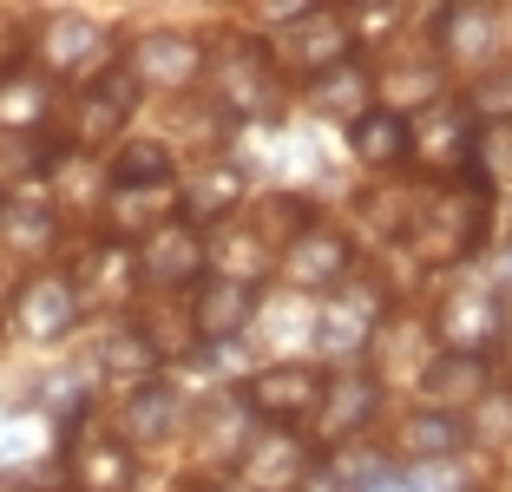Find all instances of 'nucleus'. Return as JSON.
<instances>
[{
    "mask_svg": "<svg viewBox=\"0 0 512 492\" xmlns=\"http://www.w3.org/2000/svg\"><path fill=\"white\" fill-rule=\"evenodd\" d=\"M276 46H283L276 66H289V73H302V79H322L348 60L355 27H348V14H335V7H302V20H289V33Z\"/></svg>",
    "mask_w": 512,
    "mask_h": 492,
    "instance_id": "20e7f679",
    "label": "nucleus"
},
{
    "mask_svg": "<svg viewBox=\"0 0 512 492\" xmlns=\"http://www.w3.org/2000/svg\"><path fill=\"white\" fill-rule=\"evenodd\" d=\"M440 46L460 66H486L499 53V14L493 7H447L440 14Z\"/></svg>",
    "mask_w": 512,
    "mask_h": 492,
    "instance_id": "f3484780",
    "label": "nucleus"
},
{
    "mask_svg": "<svg viewBox=\"0 0 512 492\" xmlns=\"http://www.w3.org/2000/svg\"><path fill=\"white\" fill-rule=\"evenodd\" d=\"M309 473V447L289 427H263L256 440H243V486L250 492H289Z\"/></svg>",
    "mask_w": 512,
    "mask_h": 492,
    "instance_id": "6e6552de",
    "label": "nucleus"
},
{
    "mask_svg": "<svg viewBox=\"0 0 512 492\" xmlns=\"http://www.w3.org/2000/svg\"><path fill=\"white\" fill-rule=\"evenodd\" d=\"M178 414H184V401L178 394L165 388V381H145V388L132 394V407H125V433H132V440H171V433H178Z\"/></svg>",
    "mask_w": 512,
    "mask_h": 492,
    "instance_id": "5701e85b",
    "label": "nucleus"
},
{
    "mask_svg": "<svg viewBox=\"0 0 512 492\" xmlns=\"http://www.w3.org/2000/svg\"><path fill=\"white\" fill-rule=\"evenodd\" d=\"M250 283H230V276H211V283H197L191 296V328L204 335V342H230V335H243L250 328Z\"/></svg>",
    "mask_w": 512,
    "mask_h": 492,
    "instance_id": "f8f14e48",
    "label": "nucleus"
},
{
    "mask_svg": "<svg viewBox=\"0 0 512 492\" xmlns=\"http://www.w3.org/2000/svg\"><path fill=\"white\" fill-rule=\"evenodd\" d=\"M309 99H316V112H329V119L362 125L368 119V99H375V79H368L355 60H342L335 73H322L316 86H309Z\"/></svg>",
    "mask_w": 512,
    "mask_h": 492,
    "instance_id": "4be33fe9",
    "label": "nucleus"
},
{
    "mask_svg": "<svg viewBox=\"0 0 512 492\" xmlns=\"http://www.w3.org/2000/svg\"><path fill=\"white\" fill-rule=\"evenodd\" d=\"M132 105H138V79L125 73V66H106V73L79 92V125H73V138H106V132H119V125L132 119Z\"/></svg>",
    "mask_w": 512,
    "mask_h": 492,
    "instance_id": "ddd939ff",
    "label": "nucleus"
},
{
    "mask_svg": "<svg viewBox=\"0 0 512 492\" xmlns=\"http://www.w3.org/2000/svg\"><path fill=\"white\" fill-rule=\"evenodd\" d=\"M381 289L375 283H355V289H335L329 302H322V322H316V348L329 361H355L368 342H375L381 328Z\"/></svg>",
    "mask_w": 512,
    "mask_h": 492,
    "instance_id": "39448f33",
    "label": "nucleus"
},
{
    "mask_svg": "<svg viewBox=\"0 0 512 492\" xmlns=\"http://www.w3.org/2000/svg\"><path fill=\"white\" fill-rule=\"evenodd\" d=\"M467 112H473V119H512V66L480 73V86L467 92Z\"/></svg>",
    "mask_w": 512,
    "mask_h": 492,
    "instance_id": "7c9ffc66",
    "label": "nucleus"
},
{
    "mask_svg": "<svg viewBox=\"0 0 512 492\" xmlns=\"http://www.w3.org/2000/svg\"><path fill=\"white\" fill-rule=\"evenodd\" d=\"M499 328H506V315L486 289H453L434 315V335L447 342V355H486V342H499Z\"/></svg>",
    "mask_w": 512,
    "mask_h": 492,
    "instance_id": "0eeeda50",
    "label": "nucleus"
},
{
    "mask_svg": "<svg viewBox=\"0 0 512 492\" xmlns=\"http://www.w3.org/2000/svg\"><path fill=\"white\" fill-rule=\"evenodd\" d=\"M283 269H289V283H302V289L342 283V276H348V237H342V230L309 224V230H302V237L283 250Z\"/></svg>",
    "mask_w": 512,
    "mask_h": 492,
    "instance_id": "4468645a",
    "label": "nucleus"
},
{
    "mask_svg": "<svg viewBox=\"0 0 512 492\" xmlns=\"http://www.w3.org/2000/svg\"><path fill=\"white\" fill-rule=\"evenodd\" d=\"M40 60L53 73H99V27L79 14H60L40 27Z\"/></svg>",
    "mask_w": 512,
    "mask_h": 492,
    "instance_id": "a211bd4d",
    "label": "nucleus"
},
{
    "mask_svg": "<svg viewBox=\"0 0 512 492\" xmlns=\"http://www.w3.org/2000/svg\"><path fill=\"white\" fill-rule=\"evenodd\" d=\"M145 184H171V151L151 138H132L112 158V191H145Z\"/></svg>",
    "mask_w": 512,
    "mask_h": 492,
    "instance_id": "a878e982",
    "label": "nucleus"
},
{
    "mask_svg": "<svg viewBox=\"0 0 512 492\" xmlns=\"http://www.w3.org/2000/svg\"><path fill=\"white\" fill-rule=\"evenodd\" d=\"M0 302H14V289H7V276H0Z\"/></svg>",
    "mask_w": 512,
    "mask_h": 492,
    "instance_id": "473e14b6",
    "label": "nucleus"
},
{
    "mask_svg": "<svg viewBox=\"0 0 512 492\" xmlns=\"http://www.w3.org/2000/svg\"><path fill=\"white\" fill-rule=\"evenodd\" d=\"M125 73H132L138 86L184 92L197 73H204V46H197V40H178V33H158V40H145L132 60H125Z\"/></svg>",
    "mask_w": 512,
    "mask_h": 492,
    "instance_id": "9d476101",
    "label": "nucleus"
},
{
    "mask_svg": "<svg viewBox=\"0 0 512 492\" xmlns=\"http://www.w3.org/2000/svg\"><path fill=\"white\" fill-rule=\"evenodd\" d=\"M473 145H480V138H473L467 99H440L407 125V151H414L421 171H434V178H460V171L473 164Z\"/></svg>",
    "mask_w": 512,
    "mask_h": 492,
    "instance_id": "7ed1b4c3",
    "label": "nucleus"
},
{
    "mask_svg": "<svg viewBox=\"0 0 512 492\" xmlns=\"http://www.w3.org/2000/svg\"><path fill=\"white\" fill-rule=\"evenodd\" d=\"M486 237V184H467V191H434L407 230V243L427 256V263H460L473 256Z\"/></svg>",
    "mask_w": 512,
    "mask_h": 492,
    "instance_id": "f257e3e1",
    "label": "nucleus"
},
{
    "mask_svg": "<svg viewBox=\"0 0 512 492\" xmlns=\"http://www.w3.org/2000/svg\"><path fill=\"white\" fill-rule=\"evenodd\" d=\"M348 138H355L362 164H401L407 158V112H368Z\"/></svg>",
    "mask_w": 512,
    "mask_h": 492,
    "instance_id": "bb28decb",
    "label": "nucleus"
},
{
    "mask_svg": "<svg viewBox=\"0 0 512 492\" xmlns=\"http://www.w3.org/2000/svg\"><path fill=\"white\" fill-rule=\"evenodd\" d=\"M204 492H250L243 479H217V486H204Z\"/></svg>",
    "mask_w": 512,
    "mask_h": 492,
    "instance_id": "2f4dec72",
    "label": "nucleus"
},
{
    "mask_svg": "<svg viewBox=\"0 0 512 492\" xmlns=\"http://www.w3.org/2000/svg\"><path fill=\"white\" fill-rule=\"evenodd\" d=\"M14 322L27 328L33 342H60L66 328L79 322V289L46 269V276H33V283L14 289Z\"/></svg>",
    "mask_w": 512,
    "mask_h": 492,
    "instance_id": "1a4fd4ad",
    "label": "nucleus"
},
{
    "mask_svg": "<svg viewBox=\"0 0 512 492\" xmlns=\"http://www.w3.org/2000/svg\"><path fill=\"white\" fill-rule=\"evenodd\" d=\"M375 407H381V388L368 381V374H329L322 381V401H316V427L329 433V440H342V433H355V427H368L375 420Z\"/></svg>",
    "mask_w": 512,
    "mask_h": 492,
    "instance_id": "2eb2a0df",
    "label": "nucleus"
},
{
    "mask_svg": "<svg viewBox=\"0 0 512 492\" xmlns=\"http://www.w3.org/2000/svg\"><path fill=\"white\" fill-rule=\"evenodd\" d=\"M73 473L86 492H125L132 486V453L119 447V440H86V447L73 453Z\"/></svg>",
    "mask_w": 512,
    "mask_h": 492,
    "instance_id": "b1692460",
    "label": "nucleus"
},
{
    "mask_svg": "<svg viewBox=\"0 0 512 492\" xmlns=\"http://www.w3.org/2000/svg\"><path fill=\"white\" fill-rule=\"evenodd\" d=\"M427 388V407L434 414H447V407H480L486 394V355H434L421 374Z\"/></svg>",
    "mask_w": 512,
    "mask_h": 492,
    "instance_id": "dca6fc26",
    "label": "nucleus"
},
{
    "mask_svg": "<svg viewBox=\"0 0 512 492\" xmlns=\"http://www.w3.org/2000/svg\"><path fill=\"white\" fill-rule=\"evenodd\" d=\"M46 79L40 73H7L0 79V132H33L46 119Z\"/></svg>",
    "mask_w": 512,
    "mask_h": 492,
    "instance_id": "393cba45",
    "label": "nucleus"
},
{
    "mask_svg": "<svg viewBox=\"0 0 512 492\" xmlns=\"http://www.w3.org/2000/svg\"><path fill=\"white\" fill-rule=\"evenodd\" d=\"M381 99L394 105H440V60H421V66H388L375 79Z\"/></svg>",
    "mask_w": 512,
    "mask_h": 492,
    "instance_id": "cd10ccee",
    "label": "nucleus"
},
{
    "mask_svg": "<svg viewBox=\"0 0 512 492\" xmlns=\"http://www.w3.org/2000/svg\"><path fill=\"white\" fill-rule=\"evenodd\" d=\"M211 92L230 105V112H256V119H270L276 92H283V73H276V60L256 40H224V53L211 60Z\"/></svg>",
    "mask_w": 512,
    "mask_h": 492,
    "instance_id": "f03ea898",
    "label": "nucleus"
},
{
    "mask_svg": "<svg viewBox=\"0 0 512 492\" xmlns=\"http://www.w3.org/2000/svg\"><path fill=\"white\" fill-rule=\"evenodd\" d=\"M171 184H145V191H112V204H106V224H112V237H138V230H145V237H158V230L171 224Z\"/></svg>",
    "mask_w": 512,
    "mask_h": 492,
    "instance_id": "aec40b11",
    "label": "nucleus"
},
{
    "mask_svg": "<svg viewBox=\"0 0 512 492\" xmlns=\"http://www.w3.org/2000/svg\"><path fill=\"white\" fill-rule=\"evenodd\" d=\"M197 269H204V243H197L191 224H165L158 237H145L138 276L151 289H184V283H197Z\"/></svg>",
    "mask_w": 512,
    "mask_h": 492,
    "instance_id": "9b49d317",
    "label": "nucleus"
},
{
    "mask_svg": "<svg viewBox=\"0 0 512 492\" xmlns=\"http://www.w3.org/2000/svg\"><path fill=\"white\" fill-rule=\"evenodd\" d=\"M506 401H512V361H506Z\"/></svg>",
    "mask_w": 512,
    "mask_h": 492,
    "instance_id": "72a5a7b5",
    "label": "nucleus"
},
{
    "mask_svg": "<svg viewBox=\"0 0 512 492\" xmlns=\"http://www.w3.org/2000/svg\"><path fill=\"white\" fill-rule=\"evenodd\" d=\"M460 440H467V427H460L453 414H434V407L407 414V420H401V433H394V447H401L407 460H421V466L453 460V453H460Z\"/></svg>",
    "mask_w": 512,
    "mask_h": 492,
    "instance_id": "412c9836",
    "label": "nucleus"
},
{
    "mask_svg": "<svg viewBox=\"0 0 512 492\" xmlns=\"http://www.w3.org/2000/svg\"><path fill=\"white\" fill-rule=\"evenodd\" d=\"M316 401H322V374L316 368H296V361L256 368L250 381H243V407H256L270 427H296V420H309V414H316Z\"/></svg>",
    "mask_w": 512,
    "mask_h": 492,
    "instance_id": "423d86ee",
    "label": "nucleus"
},
{
    "mask_svg": "<svg viewBox=\"0 0 512 492\" xmlns=\"http://www.w3.org/2000/svg\"><path fill=\"white\" fill-rule=\"evenodd\" d=\"M0 237L14 256H40L53 243V217H46V204H0Z\"/></svg>",
    "mask_w": 512,
    "mask_h": 492,
    "instance_id": "c85d7f7f",
    "label": "nucleus"
},
{
    "mask_svg": "<svg viewBox=\"0 0 512 492\" xmlns=\"http://www.w3.org/2000/svg\"><path fill=\"white\" fill-rule=\"evenodd\" d=\"M99 361H106V374H119V381H151V368H158V355H151V342L138 328H112Z\"/></svg>",
    "mask_w": 512,
    "mask_h": 492,
    "instance_id": "c756f323",
    "label": "nucleus"
},
{
    "mask_svg": "<svg viewBox=\"0 0 512 492\" xmlns=\"http://www.w3.org/2000/svg\"><path fill=\"white\" fill-rule=\"evenodd\" d=\"M243 204V171L237 164H211V171H197L191 178V191H184V217H191V230L197 224H230V210Z\"/></svg>",
    "mask_w": 512,
    "mask_h": 492,
    "instance_id": "6ab92c4d",
    "label": "nucleus"
}]
</instances>
